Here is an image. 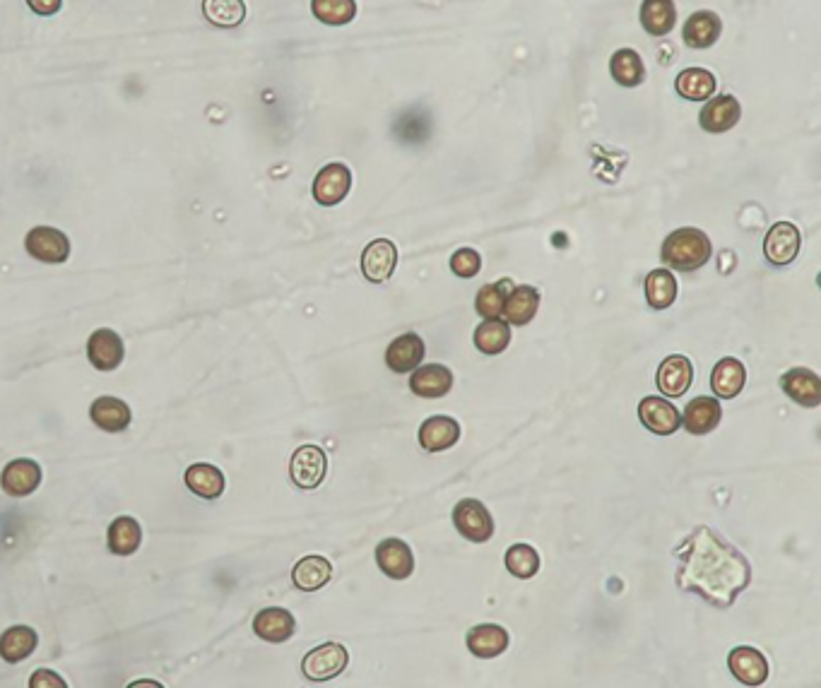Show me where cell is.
<instances>
[{
	"label": "cell",
	"mask_w": 821,
	"mask_h": 688,
	"mask_svg": "<svg viewBox=\"0 0 821 688\" xmlns=\"http://www.w3.org/2000/svg\"><path fill=\"white\" fill-rule=\"evenodd\" d=\"M675 556L679 590L696 592L718 609L732 607L752 580V566L742 551L706 525L696 527L679 544Z\"/></svg>",
	"instance_id": "obj_1"
},
{
	"label": "cell",
	"mask_w": 821,
	"mask_h": 688,
	"mask_svg": "<svg viewBox=\"0 0 821 688\" xmlns=\"http://www.w3.org/2000/svg\"><path fill=\"white\" fill-rule=\"evenodd\" d=\"M713 246L711 239L706 236V231L694 229V227H684L672 231L670 236L663 241V251H660V260L667 265V268L679 270V272H694L711 260Z\"/></svg>",
	"instance_id": "obj_2"
},
{
	"label": "cell",
	"mask_w": 821,
	"mask_h": 688,
	"mask_svg": "<svg viewBox=\"0 0 821 688\" xmlns=\"http://www.w3.org/2000/svg\"><path fill=\"white\" fill-rule=\"evenodd\" d=\"M453 525L468 542L484 544L494 537V518L477 498H463L453 508Z\"/></svg>",
	"instance_id": "obj_3"
},
{
	"label": "cell",
	"mask_w": 821,
	"mask_h": 688,
	"mask_svg": "<svg viewBox=\"0 0 821 688\" xmlns=\"http://www.w3.org/2000/svg\"><path fill=\"white\" fill-rule=\"evenodd\" d=\"M347 662H350V655H347L345 645L323 643L311 652H306L304 662H301V672H304L309 681L321 684V681H330L345 672Z\"/></svg>",
	"instance_id": "obj_4"
},
{
	"label": "cell",
	"mask_w": 821,
	"mask_h": 688,
	"mask_svg": "<svg viewBox=\"0 0 821 688\" xmlns=\"http://www.w3.org/2000/svg\"><path fill=\"white\" fill-rule=\"evenodd\" d=\"M328 458L318 446H301L294 450L292 462H289V477L299 489H318L326 479Z\"/></svg>",
	"instance_id": "obj_5"
},
{
	"label": "cell",
	"mask_w": 821,
	"mask_h": 688,
	"mask_svg": "<svg viewBox=\"0 0 821 688\" xmlns=\"http://www.w3.org/2000/svg\"><path fill=\"white\" fill-rule=\"evenodd\" d=\"M352 188V171L345 164H326L313 179V200L323 207L340 205Z\"/></svg>",
	"instance_id": "obj_6"
},
{
	"label": "cell",
	"mask_w": 821,
	"mask_h": 688,
	"mask_svg": "<svg viewBox=\"0 0 821 688\" xmlns=\"http://www.w3.org/2000/svg\"><path fill=\"white\" fill-rule=\"evenodd\" d=\"M25 248L32 258L41 260L46 265L66 263L70 255V241L61 229L53 227H34L27 234Z\"/></svg>",
	"instance_id": "obj_7"
},
{
	"label": "cell",
	"mask_w": 821,
	"mask_h": 688,
	"mask_svg": "<svg viewBox=\"0 0 821 688\" xmlns=\"http://www.w3.org/2000/svg\"><path fill=\"white\" fill-rule=\"evenodd\" d=\"M802 246L800 229L793 222H776L764 239V255L771 265L783 268L797 258Z\"/></svg>",
	"instance_id": "obj_8"
},
{
	"label": "cell",
	"mask_w": 821,
	"mask_h": 688,
	"mask_svg": "<svg viewBox=\"0 0 821 688\" xmlns=\"http://www.w3.org/2000/svg\"><path fill=\"white\" fill-rule=\"evenodd\" d=\"M41 465L34 460L20 458V460H10L8 465L3 467V474H0V486L8 496L13 498H25L32 496L34 491L41 486Z\"/></svg>",
	"instance_id": "obj_9"
},
{
	"label": "cell",
	"mask_w": 821,
	"mask_h": 688,
	"mask_svg": "<svg viewBox=\"0 0 821 688\" xmlns=\"http://www.w3.org/2000/svg\"><path fill=\"white\" fill-rule=\"evenodd\" d=\"M395 268H398V248H395L393 241L376 239L364 248L362 272L369 282L381 284L391 280Z\"/></svg>",
	"instance_id": "obj_10"
},
{
	"label": "cell",
	"mask_w": 821,
	"mask_h": 688,
	"mask_svg": "<svg viewBox=\"0 0 821 688\" xmlns=\"http://www.w3.org/2000/svg\"><path fill=\"white\" fill-rule=\"evenodd\" d=\"M123 354H126V347H123V340L118 337V332L111 328H102L97 332H92V337L87 340V359L97 371H114L121 366Z\"/></svg>",
	"instance_id": "obj_11"
},
{
	"label": "cell",
	"mask_w": 821,
	"mask_h": 688,
	"mask_svg": "<svg viewBox=\"0 0 821 688\" xmlns=\"http://www.w3.org/2000/svg\"><path fill=\"white\" fill-rule=\"evenodd\" d=\"M376 563L388 578L405 580L415 571V554L403 539L388 537L376 547Z\"/></svg>",
	"instance_id": "obj_12"
},
{
	"label": "cell",
	"mask_w": 821,
	"mask_h": 688,
	"mask_svg": "<svg viewBox=\"0 0 821 688\" xmlns=\"http://www.w3.org/2000/svg\"><path fill=\"white\" fill-rule=\"evenodd\" d=\"M639 419L648 431H653L658 436H672L682 426V417H679L677 407L655 395L643 397L639 405Z\"/></svg>",
	"instance_id": "obj_13"
},
{
	"label": "cell",
	"mask_w": 821,
	"mask_h": 688,
	"mask_svg": "<svg viewBox=\"0 0 821 688\" xmlns=\"http://www.w3.org/2000/svg\"><path fill=\"white\" fill-rule=\"evenodd\" d=\"M742 116V106L737 102L732 94H720V97L708 99L704 109L699 114V123L706 133H728L730 128H735L740 123Z\"/></svg>",
	"instance_id": "obj_14"
},
{
	"label": "cell",
	"mask_w": 821,
	"mask_h": 688,
	"mask_svg": "<svg viewBox=\"0 0 821 688\" xmlns=\"http://www.w3.org/2000/svg\"><path fill=\"white\" fill-rule=\"evenodd\" d=\"M730 674L744 686H761L769 679V660L756 648H735L728 655Z\"/></svg>",
	"instance_id": "obj_15"
},
{
	"label": "cell",
	"mask_w": 821,
	"mask_h": 688,
	"mask_svg": "<svg viewBox=\"0 0 821 688\" xmlns=\"http://www.w3.org/2000/svg\"><path fill=\"white\" fill-rule=\"evenodd\" d=\"M723 419V407H720L718 397H694V400L687 402L682 414V426L694 436H706L711 434L713 429L720 424Z\"/></svg>",
	"instance_id": "obj_16"
},
{
	"label": "cell",
	"mask_w": 821,
	"mask_h": 688,
	"mask_svg": "<svg viewBox=\"0 0 821 688\" xmlns=\"http://www.w3.org/2000/svg\"><path fill=\"white\" fill-rule=\"evenodd\" d=\"M297 631V621H294L292 612L282 607H268L261 609L253 619V633L265 643H285Z\"/></svg>",
	"instance_id": "obj_17"
},
{
	"label": "cell",
	"mask_w": 821,
	"mask_h": 688,
	"mask_svg": "<svg viewBox=\"0 0 821 688\" xmlns=\"http://www.w3.org/2000/svg\"><path fill=\"white\" fill-rule=\"evenodd\" d=\"M424 340L417 332H405L395 337L386 349V364L395 373H412L424 359Z\"/></svg>",
	"instance_id": "obj_18"
},
{
	"label": "cell",
	"mask_w": 821,
	"mask_h": 688,
	"mask_svg": "<svg viewBox=\"0 0 821 688\" xmlns=\"http://www.w3.org/2000/svg\"><path fill=\"white\" fill-rule=\"evenodd\" d=\"M451 388H453V371L444 364L417 366V369L412 371L410 390L419 397L436 400V397H444L451 393Z\"/></svg>",
	"instance_id": "obj_19"
},
{
	"label": "cell",
	"mask_w": 821,
	"mask_h": 688,
	"mask_svg": "<svg viewBox=\"0 0 821 688\" xmlns=\"http://www.w3.org/2000/svg\"><path fill=\"white\" fill-rule=\"evenodd\" d=\"M465 643H468V650L472 655L480 657V660H494V657H499L501 652H506V648H509L511 636L499 624H480L470 628Z\"/></svg>",
	"instance_id": "obj_20"
},
{
	"label": "cell",
	"mask_w": 821,
	"mask_h": 688,
	"mask_svg": "<svg viewBox=\"0 0 821 688\" xmlns=\"http://www.w3.org/2000/svg\"><path fill=\"white\" fill-rule=\"evenodd\" d=\"M781 388L800 407L821 405V378L809 369H790L781 376Z\"/></svg>",
	"instance_id": "obj_21"
},
{
	"label": "cell",
	"mask_w": 821,
	"mask_h": 688,
	"mask_svg": "<svg viewBox=\"0 0 821 688\" xmlns=\"http://www.w3.org/2000/svg\"><path fill=\"white\" fill-rule=\"evenodd\" d=\"M460 438V426L453 417L446 414H436L429 417L419 426V446L429 453H441V450L453 448Z\"/></svg>",
	"instance_id": "obj_22"
},
{
	"label": "cell",
	"mask_w": 821,
	"mask_h": 688,
	"mask_svg": "<svg viewBox=\"0 0 821 688\" xmlns=\"http://www.w3.org/2000/svg\"><path fill=\"white\" fill-rule=\"evenodd\" d=\"M90 419L94 421V426L106 431V434H118V431H126L133 421L131 407L126 405L118 397L104 395L97 397L90 407Z\"/></svg>",
	"instance_id": "obj_23"
},
{
	"label": "cell",
	"mask_w": 821,
	"mask_h": 688,
	"mask_svg": "<svg viewBox=\"0 0 821 688\" xmlns=\"http://www.w3.org/2000/svg\"><path fill=\"white\" fill-rule=\"evenodd\" d=\"M723 32V20L711 10H699L684 22L682 39L689 49H711Z\"/></svg>",
	"instance_id": "obj_24"
},
{
	"label": "cell",
	"mask_w": 821,
	"mask_h": 688,
	"mask_svg": "<svg viewBox=\"0 0 821 688\" xmlns=\"http://www.w3.org/2000/svg\"><path fill=\"white\" fill-rule=\"evenodd\" d=\"M694 381V366L682 354L667 357L658 369V388L667 397H682Z\"/></svg>",
	"instance_id": "obj_25"
},
{
	"label": "cell",
	"mask_w": 821,
	"mask_h": 688,
	"mask_svg": "<svg viewBox=\"0 0 821 688\" xmlns=\"http://www.w3.org/2000/svg\"><path fill=\"white\" fill-rule=\"evenodd\" d=\"M537 308H540V292L530 284H518V287H511L509 294H506V304H504V320L509 325H528L530 320L537 316Z\"/></svg>",
	"instance_id": "obj_26"
},
{
	"label": "cell",
	"mask_w": 821,
	"mask_h": 688,
	"mask_svg": "<svg viewBox=\"0 0 821 688\" xmlns=\"http://www.w3.org/2000/svg\"><path fill=\"white\" fill-rule=\"evenodd\" d=\"M744 383H747V369L735 357L720 359L711 373V388L720 400H732V397L740 395Z\"/></svg>",
	"instance_id": "obj_27"
},
{
	"label": "cell",
	"mask_w": 821,
	"mask_h": 688,
	"mask_svg": "<svg viewBox=\"0 0 821 688\" xmlns=\"http://www.w3.org/2000/svg\"><path fill=\"white\" fill-rule=\"evenodd\" d=\"M333 578V566L323 556H304L292 571V583L301 592H316Z\"/></svg>",
	"instance_id": "obj_28"
},
{
	"label": "cell",
	"mask_w": 821,
	"mask_h": 688,
	"mask_svg": "<svg viewBox=\"0 0 821 688\" xmlns=\"http://www.w3.org/2000/svg\"><path fill=\"white\" fill-rule=\"evenodd\" d=\"M183 479H186L188 489L205 501H215L224 494V474L220 467L208 465V462H196L188 467Z\"/></svg>",
	"instance_id": "obj_29"
},
{
	"label": "cell",
	"mask_w": 821,
	"mask_h": 688,
	"mask_svg": "<svg viewBox=\"0 0 821 688\" xmlns=\"http://www.w3.org/2000/svg\"><path fill=\"white\" fill-rule=\"evenodd\" d=\"M140 542H143V530H140V523L131 515H121L114 523L109 525V532H106V544H109V551L116 556H131L138 551Z\"/></svg>",
	"instance_id": "obj_30"
},
{
	"label": "cell",
	"mask_w": 821,
	"mask_h": 688,
	"mask_svg": "<svg viewBox=\"0 0 821 688\" xmlns=\"http://www.w3.org/2000/svg\"><path fill=\"white\" fill-rule=\"evenodd\" d=\"M39 645V636L34 628L29 626H10L8 631L0 636V657L3 662L17 664L22 660H27Z\"/></svg>",
	"instance_id": "obj_31"
},
{
	"label": "cell",
	"mask_w": 821,
	"mask_h": 688,
	"mask_svg": "<svg viewBox=\"0 0 821 688\" xmlns=\"http://www.w3.org/2000/svg\"><path fill=\"white\" fill-rule=\"evenodd\" d=\"M641 25L651 37H665L677 25L675 0H643Z\"/></svg>",
	"instance_id": "obj_32"
},
{
	"label": "cell",
	"mask_w": 821,
	"mask_h": 688,
	"mask_svg": "<svg viewBox=\"0 0 821 688\" xmlns=\"http://www.w3.org/2000/svg\"><path fill=\"white\" fill-rule=\"evenodd\" d=\"M675 87L679 97L689 102H708L716 92V77L706 68H687L677 75Z\"/></svg>",
	"instance_id": "obj_33"
},
{
	"label": "cell",
	"mask_w": 821,
	"mask_h": 688,
	"mask_svg": "<svg viewBox=\"0 0 821 688\" xmlns=\"http://www.w3.org/2000/svg\"><path fill=\"white\" fill-rule=\"evenodd\" d=\"M509 344H511V325L506 323V320H501V318L484 320V323H480L475 328V347L480 349L482 354L494 357V354L506 352Z\"/></svg>",
	"instance_id": "obj_34"
},
{
	"label": "cell",
	"mask_w": 821,
	"mask_h": 688,
	"mask_svg": "<svg viewBox=\"0 0 821 688\" xmlns=\"http://www.w3.org/2000/svg\"><path fill=\"white\" fill-rule=\"evenodd\" d=\"M610 73L622 87H639L646 80V65L634 49H619L610 58Z\"/></svg>",
	"instance_id": "obj_35"
},
{
	"label": "cell",
	"mask_w": 821,
	"mask_h": 688,
	"mask_svg": "<svg viewBox=\"0 0 821 688\" xmlns=\"http://www.w3.org/2000/svg\"><path fill=\"white\" fill-rule=\"evenodd\" d=\"M643 287H646L648 306L655 308V311H665V308H670L672 304H675L677 280L667 268L653 270L651 275L646 277V284H643Z\"/></svg>",
	"instance_id": "obj_36"
},
{
	"label": "cell",
	"mask_w": 821,
	"mask_h": 688,
	"mask_svg": "<svg viewBox=\"0 0 821 688\" xmlns=\"http://www.w3.org/2000/svg\"><path fill=\"white\" fill-rule=\"evenodd\" d=\"M203 15L210 25L234 29L246 20L244 0H203Z\"/></svg>",
	"instance_id": "obj_37"
},
{
	"label": "cell",
	"mask_w": 821,
	"mask_h": 688,
	"mask_svg": "<svg viewBox=\"0 0 821 688\" xmlns=\"http://www.w3.org/2000/svg\"><path fill=\"white\" fill-rule=\"evenodd\" d=\"M311 13L323 25L342 27L350 25L357 17V3L354 0H311Z\"/></svg>",
	"instance_id": "obj_38"
},
{
	"label": "cell",
	"mask_w": 821,
	"mask_h": 688,
	"mask_svg": "<svg viewBox=\"0 0 821 688\" xmlns=\"http://www.w3.org/2000/svg\"><path fill=\"white\" fill-rule=\"evenodd\" d=\"M509 289H511V280H501V282H494V284H484L480 292H477L475 311L480 313V316H482L484 320L501 318V313H504L506 294H509Z\"/></svg>",
	"instance_id": "obj_39"
},
{
	"label": "cell",
	"mask_w": 821,
	"mask_h": 688,
	"mask_svg": "<svg viewBox=\"0 0 821 688\" xmlns=\"http://www.w3.org/2000/svg\"><path fill=\"white\" fill-rule=\"evenodd\" d=\"M504 561H506V568H509V573L521 580L533 578V575L540 571V554H537L530 544H513V547H509V551H506Z\"/></svg>",
	"instance_id": "obj_40"
},
{
	"label": "cell",
	"mask_w": 821,
	"mask_h": 688,
	"mask_svg": "<svg viewBox=\"0 0 821 688\" xmlns=\"http://www.w3.org/2000/svg\"><path fill=\"white\" fill-rule=\"evenodd\" d=\"M451 270L456 272L458 277H463V280H470V277H475L477 272L482 270L480 253H477L475 248H460V251L453 253Z\"/></svg>",
	"instance_id": "obj_41"
},
{
	"label": "cell",
	"mask_w": 821,
	"mask_h": 688,
	"mask_svg": "<svg viewBox=\"0 0 821 688\" xmlns=\"http://www.w3.org/2000/svg\"><path fill=\"white\" fill-rule=\"evenodd\" d=\"M29 688H68V684L53 669H37V672L29 676Z\"/></svg>",
	"instance_id": "obj_42"
},
{
	"label": "cell",
	"mask_w": 821,
	"mask_h": 688,
	"mask_svg": "<svg viewBox=\"0 0 821 688\" xmlns=\"http://www.w3.org/2000/svg\"><path fill=\"white\" fill-rule=\"evenodd\" d=\"M27 5L32 8V13H37L41 17H51L61 10L63 0H27Z\"/></svg>",
	"instance_id": "obj_43"
},
{
	"label": "cell",
	"mask_w": 821,
	"mask_h": 688,
	"mask_svg": "<svg viewBox=\"0 0 821 688\" xmlns=\"http://www.w3.org/2000/svg\"><path fill=\"white\" fill-rule=\"evenodd\" d=\"M126 688H164V686L155 679H138V681H131Z\"/></svg>",
	"instance_id": "obj_44"
}]
</instances>
